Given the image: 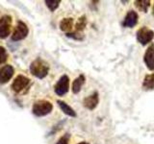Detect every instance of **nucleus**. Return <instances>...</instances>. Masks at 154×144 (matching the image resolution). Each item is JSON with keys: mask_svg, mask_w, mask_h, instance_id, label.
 I'll return each mask as SVG.
<instances>
[{"mask_svg": "<svg viewBox=\"0 0 154 144\" xmlns=\"http://www.w3.org/2000/svg\"><path fill=\"white\" fill-rule=\"evenodd\" d=\"M69 138H70L69 134H64V136H63L62 137H60V139L57 141L56 144H69Z\"/></svg>", "mask_w": 154, "mask_h": 144, "instance_id": "obj_21", "label": "nucleus"}, {"mask_svg": "<svg viewBox=\"0 0 154 144\" xmlns=\"http://www.w3.org/2000/svg\"><path fill=\"white\" fill-rule=\"evenodd\" d=\"M135 6L138 8L139 11L146 13L148 11V8L150 7V1L149 0H136Z\"/></svg>", "mask_w": 154, "mask_h": 144, "instance_id": "obj_16", "label": "nucleus"}, {"mask_svg": "<svg viewBox=\"0 0 154 144\" xmlns=\"http://www.w3.org/2000/svg\"><path fill=\"white\" fill-rule=\"evenodd\" d=\"M69 89V78L67 75H63L54 86V91L58 96H64Z\"/></svg>", "mask_w": 154, "mask_h": 144, "instance_id": "obj_6", "label": "nucleus"}, {"mask_svg": "<svg viewBox=\"0 0 154 144\" xmlns=\"http://www.w3.org/2000/svg\"><path fill=\"white\" fill-rule=\"evenodd\" d=\"M85 76L83 74L79 75L77 78L73 81V83H72V86H71V89H72V92L73 93H79L80 90L82 88V86L85 84Z\"/></svg>", "mask_w": 154, "mask_h": 144, "instance_id": "obj_14", "label": "nucleus"}, {"mask_svg": "<svg viewBox=\"0 0 154 144\" xmlns=\"http://www.w3.org/2000/svg\"><path fill=\"white\" fill-rule=\"evenodd\" d=\"M143 88L144 90H151L154 88V73L148 74L144 77L143 82Z\"/></svg>", "mask_w": 154, "mask_h": 144, "instance_id": "obj_15", "label": "nucleus"}, {"mask_svg": "<svg viewBox=\"0 0 154 144\" xmlns=\"http://www.w3.org/2000/svg\"><path fill=\"white\" fill-rule=\"evenodd\" d=\"M57 104L60 107V109L62 110V112H64L65 114L69 115V116H70V117H76L77 114L75 112V110L72 109L69 105H67L66 102H64V101H61V100H58Z\"/></svg>", "mask_w": 154, "mask_h": 144, "instance_id": "obj_12", "label": "nucleus"}, {"mask_svg": "<svg viewBox=\"0 0 154 144\" xmlns=\"http://www.w3.org/2000/svg\"><path fill=\"white\" fill-rule=\"evenodd\" d=\"M28 34H29L28 26L23 21H18L12 35V40L14 41L22 40L28 36Z\"/></svg>", "mask_w": 154, "mask_h": 144, "instance_id": "obj_5", "label": "nucleus"}, {"mask_svg": "<svg viewBox=\"0 0 154 144\" xmlns=\"http://www.w3.org/2000/svg\"><path fill=\"white\" fill-rule=\"evenodd\" d=\"M60 3H61L60 0H45L46 7L49 9L51 12H54L55 10L59 7Z\"/></svg>", "mask_w": 154, "mask_h": 144, "instance_id": "obj_18", "label": "nucleus"}, {"mask_svg": "<svg viewBox=\"0 0 154 144\" xmlns=\"http://www.w3.org/2000/svg\"><path fill=\"white\" fill-rule=\"evenodd\" d=\"M136 37H137V40L142 45H146L154 38V32L151 29L147 28L146 26H143L137 31Z\"/></svg>", "mask_w": 154, "mask_h": 144, "instance_id": "obj_3", "label": "nucleus"}, {"mask_svg": "<svg viewBox=\"0 0 154 144\" xmlns=\"http://www.w3.org/2000/svg\"><path fill=\"white\" fill-rule=\"evenodd\" d=\"M138 19H139V16L136 12L129 11L123 19L122 26L126 28H133L138 23Z\"/></svg>", "mask_w": 154, "mask_h": 144, "instance_id": "obj_11", "label": "nucleus"}, {"mask_svg": "<svg viewBox=\"0 0 154 144\" xmlns=\"http://www.w3.org/2000/svg\"><path fill=\"white\" fill-rule=\"evenodd\" d=\"M87 25V17L85 16H82L78 18L76 24H75V31L77 32H83V30L85 29Z\"/></svg>", "mask_w": 154, "mask_h": 144, "instance_id": "obj_17", "label": "nucleus"}, {"mask_svg": "<svg viewBox=\"0 0 154 144\" xmlns=\"http://www.w3.org/2000/svg\"><path fill=\"white\" fill-rule=\"evenodd\" d=\"M12 28V16L5 14L0 17V38H6Z\"/></svg>", "mask_w": 154, "mask_h": 144, "instance_id": "obj_7", "label": "nucleus"}, {"mask_svg": "<svg viewBox=\"0 0 154 144\" xmlns=\"http://www.w3.org/2000/svg\"><path fill=\"white\" fill-rule=\"evenodd\" d=\"M14 73V67L10 64H6L0 68V84H6L12 79Z\"/></svg>", "mask_w": 154, "mask_h": 144, "instance_id": "obj_8", "label": "nucleus"}, {"mask_svg": "<svg viewBox=\"0 0 154 144\" xmlns=\"http://www.w3.org/2000/svg\"><path fill=\"white\" fill-rule=\"evenodd\" d=\"M31 84V81L28 77L24 75H17L12 84V89L16 93H20L26 89Z\"/></svg>", "mask_w": 154, "mask_h": 144, "instance_id": "obj_4", "label": "nucleus"}, {"mask_svg": "<svg viewBox=\"0 0 154 144\" xmlns=\"http://www.w3.org/2000/svg\"><path fill=\"white\" fill-rule=\"evenodd\" d=\"M98 102H99L98 93L97 92H94V93H91V95L87 96L86 98H84L83 106L86 109H88L90 110H94L96 107H97Z\"/></svg>", "mask_w": 154, "mask_h": 144, "instance_id": "obj_10", "label": "nucleus"}, {"mask_svg": "<svg viewBox=\"0 0 154 144\" xmlns=\"http://www.w3.org/2000/svg\"><path fill=\"white\" fill-rule=\"evenodd\" d=\"M72 27H73V18L66 17V18H63L60 21V29L63 32H66V34H69L71 32Z\"/></svg>", "mask_w": 154, "mask_h": 144, "instance_id": "obj_13", "label": "nucleus"}, {"mask_svg": "<svg viewBox=\"0 0 154 144\" xmlns=\"http://www.w3.org/2000/svg\"><path fill=\"white\" fill-rule=\"evenodd\" d=\"M66 37H69L70 38H73L75 40H84V35L83 33L81 32H77V31H74V32H70L69 34H66Z\"/></svg>", "mask_w": 154, "mask_h": 144, "instance_id": "obj_19", "label": "nucleus"}, {"mask_svg": "<svg viewBox=\"0 0 154 144\" xmlns=\"http://www.w3.org/2000/svg\"><path fill=\"white\" fill-rule=\"evenodd\" d=\"M143 62L146 67L151 71H154V44H150L146 49L143 56Z\"/></svg>", "mask_w": 154, "mask_h": 144, "instance_id": "obj_9", "label": "nucleus"}, {"mask_svg": "<svg viewBox=\"0 0 154 144\" xmlns=\"http://www.w3.org/2000/svg\"><path fill=\"white\" fill-rule=\"evenodd\" d=\"M7 59H8V54L6 49L3 46H0V65L4 64L7 61Z\"/></svg>", "mask_w": 154, "mask_h": 144, "instance_id": "obj_20", "label": "nucleus"}, {"mask_svg": "<svg viewBox=\"0 0 154 144\" xmlns=\"http://www.w3.org/2000/svg\"><path fill=\"white\" fill-rule=\"evenodd\" d=\"M53 110V105L47 100H38L34 103L32 108V112L38 117L45 116L49 114Z\"/></svg>", "mask_w": 154, "mask_h": 144, "instance_id": "obj_2", "label": "nucleus"}, {"mask_svg": "<svg viewBox=\"0 0 154 144\" xmlns=\"http://www.w3.org/2000/svg\"><path fill=\"white\" fill-rule=\"evenodd\" d=\"M78 144H89L88 142H86V141H82V142H79Z\"/></svg>", "mask_w": 154, "mask_h": 144, "instance_id": "obj_22", "label": "nucleus"}, {"mask_svg": "<svg viewBox=\"0 0 154 144\" xmlns=\"http://www.w3.org/2000/svg\"><path fill=\"white\" fill-rule=\"evenodd\" d=\"M152 14L154 16V6H153V9H152Z\"/></svg>", "mask_w": 154, "mask_h": 144, "instance_id": "obj_23", "label": "nucleus"}, {"mask_svg": "<svg viewBox=\"0 0 154 144\" xmlns=\"http://www.w3.org/2000/svg\"><path fill=\"white\" fill-rule=\"evenodd\" d=\"M30 72L36 78L43 79L47 76L49 72V65L46 62L42 60L41 58H38L35 61H33L30 64Z\"/></svg>", "mask_w": 154, "mask_h": 144, "instance_id": "obj_1", "label": "nucleus"}]
</instances>
